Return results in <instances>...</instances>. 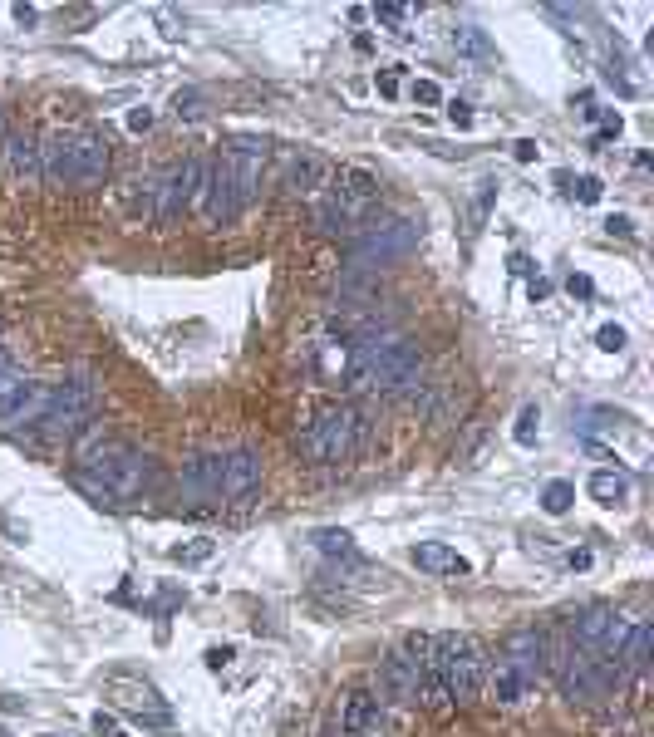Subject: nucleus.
Masks as SVG:
<instances>
[{"label": "nucleus", "mask_w": 654, "mask_h": 737, "mask_svg": "<svg viewBox=\"0 0 654 737\" xmlns=\"http://www.w3.org/2000/svg\"><path fill=\"white\" fill-rule=\"evenodd\" d=\"M325 177H330V163H325L320 153H296L291 168H286V187L300 192V197H310V192L325 187Z\"/></svg>", "instance_id": "nucleus-20"}, {"label": "nucleus", "mask_w": 654, "mask_h": 737, "mask_svg": "<svg viewBox=\"0 0 654 737\" xmlns=\"http://www.w3.org/2000/svg\"><path fill=\"white\" fill-rule=\"evenodd\" d=\"M576 502V487L571 482H546V492H541V511L546 516H566Z\"/></svg>", "instance_id": "nucleus-27"}, {"label": "nucleus", "mask_w": 654, "mask_h": 737, "mask_svg": "<svg viewBox=\"0 0 654 737\" xmlns=\"http://www.w3.org/2000/svg\"><path fill=\"white\" fill-rule=\"evenodd\" d=\"M414 15H418L414 5H374V20H379V25H389L394 35H409L404 25H409Z\"/></svg>", "instance_id": "nucleus-30"}, {"label": "nucleus", "mask_w": 654, "mask_h": 737, "mask_svg": "<svg viewBox=\"0 0 654 737\" xmlns=\"http://www.w3.org/2000/svg\"><path fill=\"white\" fill-rule=\"evenodd\" d=\"M566 290H571L576 300H591V295H595V281H591V276H571V281H566Z\"/></svg>", "instance_id": "nucleus-39"}, {"label": "nucleus", "mask_w": 654, "mask_h": 737, "mask_svg": "<svg viewBox=\"0 0 654 737\" xmlns=\"http://www.w3.org/2000/svg\"><path fill=\"white\" fill-rule=\"evenodd\" d=\"M94 418V384L79 374V379H64L55 384V398H50V413H45V423L35 428L45 443H60V438H74V433H84V423Z\"/></svg>", "instance_id": "nucleus-7"}, {"label": "nucleus", "mask_w": 654, "mask_h": 737, "mask_svg": "<svg viewBox=\"0 0 654 737\" xmlns=\"http://www.w3.org/2000/svg\"><path fill=\"white\" fill-rule=\"evenodd\" d=\"M109 693L119 698L123 713H133V723H143V728H168V723H173V713L158 703V693H153L148 683L114 679V683H109Z\"/></svg>", "instance_id": "nucleus-13"}, {"label": "nucleus", "mask_w": 654, "mask_h": 737, "mask_svg": "<svg viewBox=\"0 0 654 737\" xmlns=\"http://www.w3.org/2000/svg\"><path fill=\"white\" fill-rule=\"evenodd\" d=\"M409 94H414V104H423V109L443 104V89H438L433 79H414V89H409Z\"/></svg>", "instance_id": "nucleus-33"}, {"label": "nucleus", "mask_w": 654, "mask_h": 737, "mask_svg": "<svg viewBox=\"0 0 654 737\" xmlns=\"http://www.w3.org/2000/svg\"><path fill=\"white\" fill-rule=\"evenodd\" d=\"M650 624L645 620H630V634H625V644H620V654H615V664H620V674H645L650 669Z\"/></svg>", "instance_id": "nucleus-21"}, {"label": "nucleus", "mask_w": 654, "mask_h": 737, "mask_svg": "<svg viewBox=\"0 0 654 737\" xmlns=\"http://www.w3.org/2000/svg\"><path fill=\"white\" fill-rule=\"evenodd\" d=\"M595 344H600L605 354H620V349H625V330H620V325H600Z\"/></svg>", "instance_id": "nucleus-35"}, {"label": "nucleus", "mask_w": 654, "mask_h": 737, "mask_svg": "<svg viewBox=\"0 0 654 737\" xmlns=\"http://www.w3.org/2000/svg\"><path fill=\"white\" fill-rule=\"evenodd\" d=\"M536 423H541V413H536L532 403L517 413V428H512V438H517V448H532L536 443Z\"/></svg>", "instance_id": "nucleus-31"}, {"label": "nucleus", "mask_w": 654, "mask_h": 737, "mask_svg": "<svg viewBox=\"0 0 654 737\" xmlns=\"http://www.w3.org/2000/svg\"><path fill=\"white\" fill-rule=\"evenodd\" d=\"M414 566L428 570V575H468V570H473L453 546H443V541H423V546H414Z\"/></svg>", "instance_id": "nucleus-22"}, {"label": "nucleus", "mask_w": 654, "mask_h": 737, "mask_svg": "<svg viewBox=\"0 0 654 737\" xmlns=\"http://www.w3.org/2000/svg\"><path fill=\"white\" fill-rule=\"evenodd\" d=\"M335 723H340V733H345V737L374 733V728H379V698H374L369 688H350V693H340Z\"/></svg>", "instance_id": "nucleus-15"}, {"label": "nucleus", "mask_w": 654, "mask_h": 737, "mask_svg": "<svg viewBox=\"0 0 654 737\" xmlns=\"http://www.w3.org/2000/svg\"><path fill=\"white\" fill-rule=\"evenodd\" d=\"M5 168L15 182H35L40 177V148L30 133H5Z\"/></svg>", "instance_id": "nucleus-18"}, {"label": "nucleus", "mask_w": 654, "mask_h": 737, "mask_svg": "<svg viewBox=\"0 0 654 737\" xmlns=\"http://www.w3.org/2000/svg\"><path fill=\"white\" fill-rule=\"evenodd\" d=\"M502 659H507L527 683H536L546 674V634H536V629H512V634L502 639Z\"/></svg>", "instance_id": "nucleus-14"}, {"label": "nucleus", "mask_w": 654, "mask_h": 737, "mask_svg": "<svg viewBox=\"0 0 654 737\" xmlns=\"http://www.w3.org/2000/svg\"><path fill=\"white\" fill-rule=\"evenodd\" d=\"M74 482L99 507H133L138 497H148L158 487V462L119 438H84Z\"/></svg>", "instance_id": "nucleus-1"}, {"label": "nucleus", "mask_w": 654, "mask_h": 737, "mask_svg": "<svg viewBox=\"0 0 654 737\" xmlns=\"http://www.w3.org/2000/svg\"><path fill=\"white\" fill-rule=\"evenodd\" d=\"M202 217L212 227H227L241 217V202H237V187H232V172L227 163H212L207 168V182H202Z\"/></svg>", "instance_id": "nucleus-11"}, {"label": "nucleus", "mask_w": 654, "mask_h": 737, "mask_svg": "<svg viewBox=\"0 0 654 737\" xmlns=\"http://www.w3.org/2000/svg\"><path fill=\"white\" fill-rule=\"evenodd\" d=\"M202 182H207V163L187 158L182 168H173L158 182V212L153 222H178L182 212H197L202 207Z\"/></svg>", "instance_id": "nucleus-8"}, {"label": "nucleus", "mask_w": 654, "mask_h": 737, "mask_svg": "<svg viewBox=\"0 0 654 737\" xmlns=\"http://www.w3.org/2000/svg\"><path fill=\"white\" fill-rule=\"evenodd\" d=\"M433 669H438V679H443L453 703L482 698L487 659H482L477 639H468V634H433Z\"/></svg>", "instance_id": "nucleus-5"}, {"label": "nucleus", "mask_w": 654, "mask_h": 737, "mask_svg": "<svg viewBox=\"0 0 654 737\" xmlns=\"http://www.w3.org/2000/svg\"><path fill=\"white\" fill-rule=\"evenodd\" d=\"M261 492V453L251 448H237V453L222 457V502H246Z\"/></svg>", "instance_id": "nucleus-12"}, {"label": "nucleus", "mask_w": 654, "mask_h": 737, "mask_svg": "<svg viewBox=\"0 0 654 737\" xmlns=\"http://www.w3.org/2000/svg\"><path fill=\"white\" fill-rule=\"evenodd\" d=\"M104 172H109V138L99 133L60 128L40 148V177L50 187H99Z\"/></svg>", "instance_id": "nucleus-2"}, {"label": "nucleus", "mask_w": 654, "mask_h": 737, "mask_svg": "<svg viewBox=\"0 0 654 737\" xmlns=\"http://www.w3.org/2000/svg\"><path fill=\"white\" fill-rule=\"evenodd\" d=\"M222 163L232 172V187H237V202L241 212L256 202V192H261V168H266V143H256V138H237L227 153H222Z\"/></svg>", "instance_id": "nucleus-9"}, {"label": "nucleus", "mask_w": 654, "mask_h": 737, "mask_svg": "<svg viewBox=\"0 0 654 737\" xmlns=\"http://www.w3.org/2000/svg\"><path fill=\"white\" fill-rule=\"evenodd\" d=\"M379 693L394 698V703H418V669L404 654H389L384 669H379Z\"/></svg>", "instance_id": "nucleus-16"}, {"label": "nucleus", "mask_w": 654, "mask_h": 737, "mask_svg": "<svg viewBox=\"0 0 654 737\" xmlns=\"http://www.w3.org/2000/svg\"><path fill=\"white\" fill-rule=\"evenodd\" d=\"M546 669L556 674V688L571 698V703H605L610 683H620L625 674L600 664L591 649H581L576 639H556L546 644Z\"/></svg>", "instance_id": "nucleus-4"}, {"label": "nucleus", "mask_w": 654, "mask_h": 737, "mask_svg": "<svg viewBox=\"0 0 654 737\" xmlns=\"http://www.w3.org/2000/svg\"><path fill=\"white\" fill-rule=\"evenodd\" d=\"M335 197H340V202H350L359 217H364V212L379 202V177H374L369 168H345V172H340V192H335Z\"/></svg>", "instance_id": "nucleus-19"}, {"label": "nucleus", "mask_w": 654, "mask_h": 737, "mask_svg": "<svg viewBox=\"0 0 654 737\" xmlns=\"http://www.w3.org/2000/svg\"><path fill=\"white\" fill-rule=\"evenodd\" d=\"M315 222H320V231H350L359 227V212L350 207V202H340V197H330V202H320V212H315Z\"/></svg>", "instance_id": "nucleus-26"}, {"label": "nucleus", "mask_w": 654, "mask_h": 737, "mask_svg": "<svg viewBox=\"0 0 654 737\" xmlns=\"http://www.w3.org/2000/svg\"><path fill=\"white\" fill-rule=\"evenodd\" d=\"M586 492H591L600 507H625L630 502V477L625 472H595L591 482H586Z\"/></svg>", "instance_id": "nucleus-24"}, {"label": "nucleus", "mask_w": 654, "mask_h": 737, "mask_svg": "<svg viewBox=\"0 0 654 737\" xmlns=\"http://www.w3.org/2000/svg\"><path fill=\"white\" fill-rule=\"evenodd\" d=\"M168 556H173L178 566H197V561H207V556H212V541H192V546H173Z\"/></svg>", "instance_id": "nucleus-32"}, {"label": "nucleus", "mask_w": 654, "mask_h": 737, "mask_svg": "<svg viewBox=\"0 0 654 737\" xmlns=\"http://www.w3.org/2000/svg\"><path fill=\"white\" fill-rule=\"evenodd\" d=\"M448 118H453V128H473V109H468V104H458V99L448 104Z\"/></svg>", "instance_id": "nucleus-40"}, {"label": "nucleus", "mask_w": 654, "mask_h": 737, "mask_svg": "<svg viewBox=\"0 0 654 737\" xmlns=\"http://www.w3.org/2000/svg\"><path fill=\"white\" fill-rule=\"evenodd\" d=\"M620 133H625V118L615 114V109H605V114H600V138H595V143H615Z\"/></svg>", "instance_id": "nucleus-34"}, {"label": "nucleus", "mask_w": 654, "mask_h": 737, "mask_svg": "<svg viewBox=\"0 0 654 737\" xmlns=\"http://www.w3.org/2000/svg\"><path fill=\"white\" fill-rule=\"evenodd\" d=\"M482 688H492V698L512 708V703H522V698H527V688H532V683L522 679V674H517L507 659H497V664L487 669V683H482Z\"/></svg>", "instance_id": "nucleus-23"}, {"label": "nucleus", "mask_w": 654, "mask_h": 737, "mask_svg": "<svg viewBox=\"0 0 654 737\" xmlns=\"http://www.w3.org/2000/svg\"><path fill=\"white\" fill-rule=\"evenodd\" d=\"M571 192H576V202H586V207H591V202H600V177H581Z\"/></svg>", "instance_id": "nucleus-36"}, {"label": "nucleus", "mask_w": 654, "mask_h": 737, "mask_svg": "<svg viewBox=\"0 0 654 737\" xmlns=\"http://www.w3.org/2000/svg\"><path fill=\"white\" fill-rule=\"evenodd\" d=\"M379 94H384V99H394V94H399V74H394V69L379 79Z\"/></svg>", "instance_id": "nucleus-44"}, {"label": "nucleus", "mask_w": 654, "mask_h": 737, "mask_svg": "<svg viewBox=\"0 0 654 737\" xmlns=\"http://www.w3.org/2000/svg\"><path fill=\"white\" fill-rule=\"evenodd\" d=\"M512 158H517V163H536V158H541V143H536V138H522V143H512Z\"/></svg>", "instance_id": "nucleus-37"}, {"label": "nucleus", "mask_w": 654, "mask_h": 737, "mask_svg": "<svg viewBox=\"0 0 654 737\" xmlns=\"http://www.w3.org/2000/svg\"><path fill=\"white\" fill-rule=\"evenodd\" d=\"M128 128H133V133H148V128H153V109H133V114H128Z\"/></svg>", "instance_id": "nucleus-42"}, {"label": "nucleus", "mask_w": 654, "mask_h": 737, "mask_svg": "<svg viewBox=\"0 0 654 737\" xmlns=\"http://www.w3.org/2000/svg\"><path fill=\"white\" fill-rule=\"evenodd\" d=\"M197 104H202V94H178V99H173V109H178L182 118H197V114H202Z\"/></svg>", "instance_id": "nucleus-38"}, {"label": "nucleus", "mask_w": 654, "mask_h": 737, "mask_svg": "<svg viewBox=\"0 0 654 737\" xmlns=\"http://www.w3.org/2000/svg\"><path fill=\"white\" fill-rule=\"evenodd\" d=\"M453 45H458L463 55H492V40L482 35V25H458V30H453Z\"/></svg>", "instance_id": "nucleus-28"}, {"label": "nucleus", "mask_w": 654, "mask_h": 737, "mask_svg": "<svg viewBox=\"0 0 654 737\" xmlns=\"http://www.w3.org/2000/svg\"><path fill=\"white\" fill-rule=\"evenodd\" d=\"M364 413L350 408V403H335V408H325V413H315V423L305 428L296 438V448L305 462H315V467H340V462H350L359 453V443H364Z\"/></svg>", "instance_id": "nucleus-3"}, {"label": "nucleus", "mask_w": 654, "mask_h": 737, "mask_svg": "<svg viewBox=\"0 0 654 737\" xmlns=\"http://www.w3.org/2000/svg\"><path fill=\"white\" fill-rule=\"evenodd\" d=\"M94 733L99 737H123L119 723H114V713H94Z\"/></svg>", "instance_id": "nucleus-41"}, {"label": "nucleus", "mask_w": 654, "mask_h": 737, "mask_svg": "<svg viewBox=\"0 0 654 737\" xmlns=\"http://www.w3.org/2000/svg\"><path fill=\"white\" fill-rule=\"evenodd\" d=\"M315 546H320L330 561L364 566V556H359V546H355V536H350V531H335V526H325V531H315Z\"/></svg>", "instance_id": "nucleus-25"}, {"label": "nucleus", "mask_w": 654, "mask_h": 737, "mask_svg": "<svg viewBox=\"0 0 654 737\" xmlns=\"http://www.w3.org/2000/svg\"><path fill=\"white\" fill-rule=\"evenodd\" d=\"M20 389H25V374L10 364V354H5V344H0V408L20 394Z\"/></svg>", "instance_id": "nucleus-29"}, {"label": "nucleus", "mask_w": 654, "mask_h": 737, "mask_svg": "<svg viewBox=\"0 0 654 737\" xmlns=\"http://www.w3.org/2000/svg\"><path fill=\"white\" fill-rule=\"evenodd\" d=\"M50 398H55V384H35L25 379V389L0 408V433H35L50 413Z\"/></svg>", "instance_id": "nucleus-10"}, {"label": "nucleus", "mask_w": 654, "mask_h": 737, "mask_svg": "<svg viewBox=\"0 0 654 737\" xmlns=\"http://www.w3.org/2000/svg\"><path fill=\"white\" fill-rule=\"evenodd\" d=\"M605 231H610V236H630V231H635V222H630V217H610V222H605Z\"/></svg>", "instance_id": "nucleus-43"}, {"label": "nucleus", "mask_w": 654, "mask_h": 737, "mask_svg": "<svg viewBox=\"0 0 654 737\" xmlns=\"http://www.w3.org/2000/svg\"><path fill=\"white\" fill-rule=\"evenodd\" d=\"M418 241V227L404 217H389V222H364L350 241V266H389L399 256H409Z\"/></svg>", "instance_id": "nucleus-6"}, {"label": "nucleus", "mask_w": 654, "mask_h": 737, "mask_svg": "<svg viewBox=\"0 0 654 737\" xmlns=\"http://www.w3.org/2000/svg\"><path fill=\"white\" fill-rule=\"evenodd\" d=\"M227 659H232V649H212V654H207V664H212V669H222Z\"/></svg>", "instance_id": "nucleus-45"}, {"label": "nucleus", "mask_w": 654, "mask_h": 737, "mask_svg": "<svg viewBox=\"0 0 654 737\" xmlns=\"http://www.w3.org/2000/svg\"><path fill=\"white\" fill-rule=\"evenodd\" d=\"M182 487H187V497L212 502V497L222 492V457H217V453L192 457V462H187V472H182Z\"/></svg>", "instance_id": "nucleus-17"}]
</instances>
